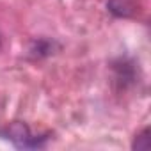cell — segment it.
<instances>
[{
    "label": "cell",
    "mask_w": 151,
    "mask_h": 151,
    "mask_svg": "<svg viewBox=\"0 0 151 151\" xmlns=\"http://www.w3.org/2000/svg\"><path fill=\"white\" fill-rule=\"evenodd\" d=\"M6 137L11 139L18 147H39L41 146V139L32 135L29 126L23 124V123H13L7 128Z\"/></svg>",
    "instance_id": "cell-1"
},
{
    "label": "cell",
    "mask_w": 151,
    "mask_h": 151,
    "mask_svg": "<svg viewBox=\"0 0 151 151\" xmlns=\"http://www.w3.org/2000/svg\"><path fill=\"white\" fill-rule=\"evenodd\" d=\"M149 144H151V140H149V130L146 128L142 133H139V135L135 137V140H133L132 147H133V149H147V147H149Z\"/></svg>",
    "instance_id": "cell-2"
},
{
    "label": "cell",
    "mask_w": 151,
    "mask_h": 151,
    "mask_svg": "<svg viewBox=\"0 0 151 151\" xmlns=\"http://www.w3.org/2000/svg\"><path fill=\"white\" fill-rule=\"evenodd\" d=\"M0 50H2V39H0Z\"/></svg>",
    "instance_id": "cell-3"
}]
</instances>
